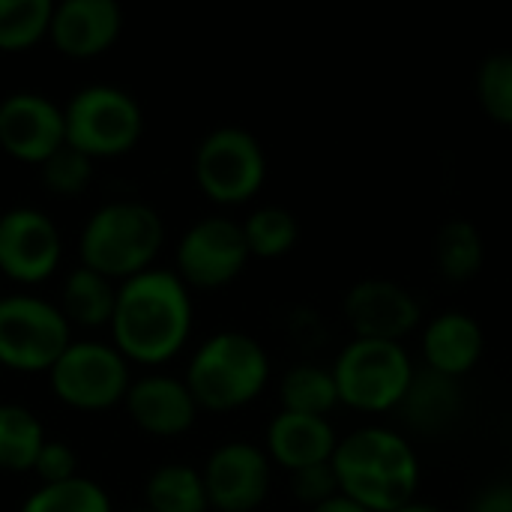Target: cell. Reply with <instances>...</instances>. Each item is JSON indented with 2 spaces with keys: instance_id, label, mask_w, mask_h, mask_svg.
I'll list each match as a JSON object with an SVG mask.
<instances>
[{
  "instance_id": "6da1fadb",
  "label": "cell",
  "mask_w": 512,
  "mask_h": 512,
  "mask_svg": "<svg viewBox=\"0 0 512 512\" xmlns=\"http://www.w3.org/2000/svg\"><path fill=\"white\" fill-rule=\"evenodd\" d=\"M189 330L192 300L177 273L144 270L117 288L111 333L126 360L159 366L186 345Z\"/></svg>"
},
{
  "instance_id": "5b68a950",
  "label": "cell",
  "mask_w": 512,
  "mask_h": 512,
  "mask_svg": "<svg viewBox=\"0 0 512 512\" xmlns=\"http://www.w3.org/2000/svg\"><path fill=\"white\" fill-rule=\"evenodd\" d=\"M333 378L339 390V405L357 414H390L399 411L417 366L402 342H381V339H351L336 363Z\"/></svg>"
},
{
  "instance_id": "ffe728a7",
  "label": "cell",
  "mask_w": 512,
  "mask_h": 512,
  "mask_svg": "<svg viewBox=\"0 0 512 512\" xmlns=\"http://www.w3.org/2000/svg\"><path fill=\"white\" fill-rule=\"evenodd\" d=\"M486 264V240L468 219H450L435 234V267L447 282H471Z\"/></svg>"
},
{
  "instance_id": "44dd1931",
  "label": "cell",
  "mask_w": 512,
  "mask_h": 512,
  "mask_svg": "<svg viewBox=\"0 0 512 512\" xmlns=\"http://www.w3.org/2000/svg\"><path fill=\"white\" fill-rule=\"evenodd\" d=\"M279 399H282V411L330 420V414L339 405L336 378L324 366L300 363V366L285 372V378L279 384Z\"/></svg>"
},
{
  "instance_id": "4dcf8cb0",
  "label": "cell",
  "mask_w": 512,
  "mask_h": 512,
  "mask_svg": "<svg viewBox=\"0 0 512 512\" xmlns=\"http://www.w3.org/2000/svg\"><path fill=\"white\" fill-rule=\"evenodd\" d=\"M75 468H78V462H75L72 447H66L60 441H45V447H42V453H39V459L33 465L42 486H54V483H66V480L78 477Z\"/></svg>"
},
{
  "instance_id": "9c48e42d",
  "label": "cell",
  "mask_w": 512,
  "mask_h": 512,
  "mask_svg": "<svg viewBox=\"0 0 512 512\" xmlns=\"http://www.w3.org/2000/svg\"><path fill=\"white\" fill-rule=\"evenodd\" d=\"M48 375L57 399L75 411H108L129 393L126 357L102 342H72Z\"/></svg>"
},
{
  "instance_id": "ac0fdd59",
  "label": "cell",
  "mask_w": 512,
  "mask_h": 512,
  "mask_svg": "<svg viewBox=\"0 0 512 512\" xmlns=\"http://www.w3.org/2000/svg\"><path fill=\"white\" fill-rule=\"evenodd\" d=\"M126 411L135 420V426L147 435L177 438L192 429L198 405L183 381L153 375L138 384H129Z\"/></svg>"
},
{
  "instance_id": "d4e9b609",
  "label": "cell",
  "mask_w": 512,
  "mask_h": 512,
  "mask_svg": "<svg viewBox=\"0 0 512 512\" xmlns=\"http://www.w3.org/2000/svg\"><path fill=\"white\" fill-rule=\"evenodd\" d=\"M51 0H0V51H27L51 30Z\"/></svg>"
},
{
  "instance_id": "e575fe53",
  "label": "cell",
  "mask_w": 512,
  "mask_h": 512,
  "mask_svg": "<svg viewBox=\"0 0 512 512\" xmlns=\"http://www.w3.org/2000/svg\"><path fill=\"white\" fill-rule=\"evenodd\" d=\"M135 512H150V510H135Z\"/></svg>"
},
{
  "instance_id": "ba28073f",
  "label": "cell",
  "mask_w": 512,
  "mask_h": 512,
  "mask_svg": "<svg viewBox=\"0 0 512 512\" xmlns=\"http://www.w3.org/2000/svg\"><path fill=\"white\" fill-rule=\"evenodd\" d=\"M195 180L216 204H243L267 180V156L258 138L240 126L210 132L195 153Z\"/></svg>"
},
{
  "instance_id": "f546056e",
  "label": "cell",
  "mask_w": 512,
  "mask_h": 512,
  "mask_svg": "<svg viewBox=\"0 0 512 512\" xmlns=\"http://www.w3.org/2000/svg\"><path fill=\"white\" fill-rule=\"evenodd\" d=\"M291 489H294V498L300 504H306L309 510L336 498L339 495V483H336V474H333V465H315V468H306V471H297L291 474Z\"/></svg>"
},
{
  "instance_id": "7402d4cb",
  "label": "cell",
  "mask_w": 512,
  "mask_h": 512,
  "mask_svg": "<svg viewBox=\"0 0 512 512\" xmlns=\"http://www.w3.org/2000/svg\"><path fill=\"white\" fill-rule=\"evenodd\" d=\"M114 303H117V288L111 285V279L99 276L96 270L78 267L66 279L60 312L66 315L69 324L102 327V324H111Z\"/></svg>"
},
{
  "instance_id": "d6a6232c",
  "label": "cell",
  "mask_w": 512,
  "mask_h": 512,
  "mask_svg": "<svg viewBox=\"0 0 512 512\" xmlns=\"http://www.w3.org/2000/svg\"><path fill=\"white\" fill-rule=\"evenodd\" d=\"M309 512H366V510H363V507H357L354 501H348L345 495H336V498H330V501H324V504L312 507Z\"/></svg>"
},
{
  "instance_id": "e0dca14e",
  "label": "cell",
  "mask_w": 512,
  "mask_h": 512,
  "mask_svg": "<svg viewBox=\"0 0 512 512\" xmlns=\"http://www.w3.org/2000/svg\"><path fill=\"white\" fill-rule=\"evenodd\" d=\"M339 435L327 417L279 411L267 426V456L279 468L297 474L315 465L333 462Z\"/></svg>"
},
{
  "instance_id": "1f68e13d",
  "label": "cell",
  "mask_w": 512,
  "mask_h": 512,
  "mask_svg": "<svg viewBox=\"0 0 512 512\" xmlns=\"http://www.w3.org/2000/svg\"><path fill=\"white\" fill-rule=\"evenodd\" d=\"M468 512H512V477L486 483L474 495Z\"/></svg>"
},
{
  "instance_id": "277c9868",
  "label": "cell",
  "mask_w": 512,
  "mask_h": 512,
  "mask_svg": "<svg viewBox=\"0 0 512 512\" xmlns=\"http://www.w3.org/2000/svg\"><path fill=\"white\" fill-rule=\"evenodd\" d=\"M270 381V357L246 333H219L207 339L186 372V387L198 408L228 414L261 396Z\"/></svg>"
},
{
  "instance_id": "603a6c76",
  "label": "cell",
  "mask_w": 512,
  "mask_h": 512,
  "mask_svg": "<svg viewBox=\"0 0 512 512\" xmlns=\"http://www.w3.org/2000/svg\"><path fill=\"white\" fill-rule=\"evenodd\" d=\"M144 501L150 512H204L210 507L201 474L186 465L153 471L144 486Z\"/></svg>"
},
{
  "instance_id": "3957f363",
  "label": "cell",
  "mask_w": 512,
  "mask_h": 512,
  "mask_svg": "<svg viewBox=\"0 0 512 512\" xmlns=\"http://www.w3.org/2000/svg\"><path fill=\"white\" fill-rule=\"evenodd\" d=\"M165 240L162 216L141 201L99 207L81 231V267L105 279H132L150 270Z\"/></svg>"
},
{
  "instance_id": "83f0119b",
  "label": "cell",
  "mask_w": 512,
  "mask_h": 512,
  "mask_svg": "<svg viewBox=\"0 0 512 512\" xmlns=\"http://www.w3.org/2000/svg\"><path fill=\"white\" fill-rule=\"evenodd\" d=\"M474 87L483 114L492 123L512 129V51L489 54L477 69Z\"/></svg>"
},
{
  "instance_id": "4fadbf2b",
  "label": "cell",
  "mask_w": 512,
  "mask_h": 512,
  "mask_svg": "<svg viewBox=\"0 0 512 512\" xmlns=\"http://www.w3.org/2000/svg\"><path fill=\"white\" fill-rule=\"evenodd\" d=\"M60 252V234L45 213L15 207L0 216V273L12 282L48 279L60 264Z\"/></svg>"
},
{
  "instance_id": "5bb4252c",
  "label": "cell",
  "mask_w": 512,
  "mask_h": 512,
  "mask_svg": "<svg viewBox=\"0 0 512 512\" xmlns=\"http://www.w3.org/2000/svg\"><path fill=\"white\" fill-rule=\"evenodd\" d=\"M66 144L63 111L39 93H12L0 102V147L30 165L48 162Z\"/></svg>"
},
{
  "instance_id": "f1b7e54d",
  "label": "cell",
  "mask_w": 512,
  "mask_h": 512,
  "mask_svg": "<svg viewBox=\"0 0 512 512\" xmlns=\"http://www.w3.org/2000/svg\"><path fill=\"white\" fill-rule=\"evenodd\" d=\"M93 180V159L63 144L48 162H42V183L54 195H81Z\"/></svg>"
},
{
  "instance_id": "52a82bcc",
  "label": "cell",
  "mask_w": 512,
  "mask_h": 512,
  "mask_svg": "<svg viewBox=\"0 0 512 512\" xmlns=\"http://www.w3.org/2000/svg\"><path fill=\"white\" fill-rule=\"evenodd\" d=\"M69 345V321L57 306L27 294L0 297V366L51 372Z\"/></svg>"
},
{
  "instance_id": "4316f807",
  "label": "cell",
  "mask_w": 512,
  "mask_h": 512,
  "mask_svg": "<svg viewBox=\"0 0 512 512\" xmlns=\"http://www.w3.org/2000/svg\"><path fill=\"white\" fill-rule=\"evenodd\" d=\"M21 512H111V501L93 480L72 477L66 483L39 486Z\"/></svg>"
},
{
  "instance_id": "8fae6325",
  "label": "cell",
  "mask_w": 512,
  "mask_h": 512,
  "mask_svg": "<svg viewBox=\"0 0 512 512\" xmlns=\"http://www.w3.org/2000/svg\"><path fill=\"white\" fill-rule=\"evenodd\" d=\"M342 315L354 339L405 342L423 324V303L396 279H360L348 288Z\"/></svg>"
},
{
  "instance_id": "484cf974",
  "label": "cell",
  "mask_w": 512,
  "mask_h": 512,
  "mask_svg": "<svg viewBox=\"0 0 512 512\" xmlns=\"http://www.w3.org/2000/svg\"><path fill=\"white\" fill-rule=\"evenodd\" d=\"M243 237L252 258H282L300 240V225L285 207H261L243 222Z\"/></svg>"
},
{
  "instance_id": "7a4b0ae2",
  "label": "cell",
  "mask_w": 512,
  "mask_h": 512,
  "mask_svg": "<svg viewBox=\"0 0 512 512\" xmlns=\"http://www.w3.org/2000/svg\"><path fill=\"white\" fill-rule=\"evenodd\" d=\"M339 495L366 512H396L417 501L420 456L414 444L390 426H363L339 438L333 453Z\"/></svg>"
},
{
  "instance_id": "9a60e30c",
  "label": "cell",
  "mask_w": 512,
  "mask_h": 512,
  "mask_svg": "<svg viewBox=\"0 0 512 512\" xmlns=\"http://www.w3.org/2000/svg\"><path fill=\"white\" fill-rule=\"evenodd\" d=\"M420 354H423V369L462 381L480 366L486 354V333L471 312L444 309L423 324Z\"/></svg>"
},
{
  "instance_id": "d6986e66",
  "label": "cell",
  "mask_w": 512,
  "mask_h": 512,
  "mask_svg": "<svg viewBox=\"0 0 512 512\" xmlns=\"http://www.w3.org/2000/svg\"><path fill=\"white\" fill-rule=\"evenodd\" d=\"M465 411V390L462 381L444 378L429 369H417L399 414L405 426L417 435H441L453 429V423Z\"/></svg>"
},
{
  "instance_id": "8992f818",
  "label": "cell",
  "mask_w": 512,
  "mask_h": 512,
  "mask_svg": "<svg viewBox=\"0 0 512 512\" xmlns=\"http://www.w3.org/2000/svg\"><path fill=\"white\" fill-rule=\"evenodd\" d=\"M63 120L66 144L90 159L129 153L144 132L141 105L126 90L111 84H93L78 90L66 105Z\"/></svg>"
},
{
  "instance_id": "836d02e7",
  "label": "cell",
  "mask_w": 512,
  "mask_h": 512,
  "mask_svg": "<svg viewBox=\"0 0 512 512\" xmlns=\"http://www.w3.org/2000/svg\"><path fill=\"white\" fill-rule=\"evenodd\" d=\"M396 512H444L441 507H435V504H426V501H411V504H405L402 510H396Z\"/></svg>"
},
{
  "instance_id": "2e32d148",
  "label": "cell",
  "mask_w": 512,
  "mask_h": 512,
  "mask_svg": "<svg viewBox=\"0 0 512 512\" xmlns=\"http://www.w3.org/2000/svg\"><path fill=\"white\" fill-rule=\"evenodd\" d=\"M123 30V12L114 0H66L54 6L51 42L60 54L87 60L108 51Z\"/></svg>"
},
{
  "instance_id": "7c38bea8",
  "label": "cell",
  "mask_w": 512,
  "mask_h": 512,
  "mask_svg": "<svg viewBox=\"0 0 512 512\" xmlns=\"http://www.w3.org/2000/svg\"><path fill=\"white\" fill-rule=\"evenodd\" d=\"M210 507L219 512L258 510L270 495V456L246 441L222 444L201 474Z\"/></svg>"
},
{
  "instance_id": "30bf717a",
  "label": "cell",
  "mask_w": 512,
  "mask_h": 512,
  "mask_svg": "<svg viewBox=\"0 0 512 512\" xmlns=\"http://www.w3.org/2000/svg\"><path fill=\"white\" fill-rule=\"evenodd\" d=\"M249 258L243 225L225 216L195 222L177 246V270L186 288H222L243 273Z\"/></svg>"
},
{
  "instance_id": "cb8c5ba5",
  "label": "cell",
  "mask_w": 512,
  "mask_h": 512,
  "mask_svg": "<svg viewBox=\"0 0 512 512\" xmlns=\"http://www.w3.org/2000/svg\"><path fill=\"white\" fill-rule=\"evenodd\" d=\"M45 447L42 423L21 405H0V468L33 471Z\"/></svg>"
}]
</instances>
